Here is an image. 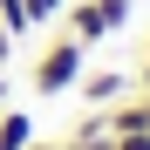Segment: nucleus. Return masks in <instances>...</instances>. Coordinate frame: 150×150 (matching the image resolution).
Here are the masks:
<instances>
[{
	"instance_id": "nucleus-3",
	"label": "nucleus",
	"mask_w": 150,
	"mask_h": 150,
	"mask_svg": "<svg viewBox=\"0 0 150 150\" xmlns=\"http://www.w3.org/2000/svg\"><path fill=\"white\" fill-rule=\"evenodd\" d=\"M75 89H82L89 103H116V96L130 89V75H116V68H103V75H82V82H75Z\"/></svg>"
},
{
	"instance_id": "nucleus-9",
	"label": "nucleus",
	"mask_w": 150,
	"mask_h": 150,
	"mask_svg": "<svg viewBox=\"0 0 150 150\" xmlns=\"http://www.w3.org/2000/svg\"><path fill=\"white\" fill-rule=\"evenodd\" d=\"M109 150H150V130H137V137H109Z\"/></svg>"
},
{
	"instance_id": "nucleus-11",
	"label": "nucleus",
	"mask_w": 150,
	"mask_h": 150,
	"mask_svg": "<svg viewBox=\"0 0 150 150\" xmlns=\"http://www.w3.org/2000/svg\"><path fill=\"white\" fill-rule=\"evenodd\" d=\"M143 89H150V48H143Z\"/></svg>"
},
{
	"instance_id": "nucleus-6",
	"label": "nucleus",
	"mask_w": 150,
	"mask_h": 150,
	"mask_svg": "<svg viewBox=\"0 0 150 150\" xmlns=\"http://www.w3.org/2000/svg\"><path fill=\"white\" fill-rule=\"evenodd\" d=\"M0 28L21 41V34H34V21H28V7H21V0H0Z\"/></svg>"
},
{
	"instance_id": "nucleus-1",
	"label": "nucleus",
	"mask_w": 150,
	"mask_h": 150,
	"mask_svg": "<svg viewBox=\"0 0 150 150\" xmlns=\"http://www.w3.org/2000/svg\"><path fill=\"white\" fill-rule=\"evenodd\" d=\"M82 62H89V48L62 34V41H48L41 48V62H34V96H68L75 82H82Z\"/></svg>"
},
{
	"instance_id": "nucleus-13",
	"label": "nucleus",
	"mask_w": 150,
	"mask_h": 150,
	"mask_svg": "<svg viewBox=\"0 0 150 150\" xmlns=\"http://www.w3.org/2000/svg\"><path fill=\"white\" fill-rule=\"evenodd\" d=\"M143 116H150V89H143Z\"/></svg>"
},
{
	"instance_id": "nucleus-4",
	"label": "nucleus",
	"mask_w": 150,
	"mask_h": 150,
	"mask_svg": "<svg viewBox=\"0 0 150 150\" xmlns=\"http://www.w3.org/2000/svg\"><path fill=\"white\" fill-rule=\"evenodd\" d=\"M28 143H34V123L21 109H0V150H28Z\"/></svg>"
},
{
	"instance_id": "nucleus-8",
	"label": "nucleus",
	"mask_w": 150,
	"mask_h": 150,
	"mask_svg": "<svg viewBox=\"0 0 150 150\" xmlns=\"http://www.w3.org/2000/svg\"><path fill=\"white\" fill-rule=\"evenodd\" d=\"M21 7H28V21H34V28H41V21H55V14L68 7V0H21Z\"/></svg>"
},
{
	"instance_id": "nucleus-7",
	"label": "nucleus",
	"mask_w": 150,
	"mask_h": 150,
	"mask_svg": "<svg viewBox=\"0 0 150 150\" xmlns=\"http://www.w3.org/2000/svg\"><path fill=\"white\" fill-rule=\"evenodd\" d=\"M96 7H103V21H109V34H116V28H130V7H137V0H96Z\"/></svg>"
},
{
	"instance_id": "nucleus-12",
	"label": "nucleus",
	"mask_w": 150,
	"mask_h": 150,
	"mask_svg": "<svg viewBox=\"0 0 150 150\" xmlns=\"http://www.w3.org/2000/svg\"><path fill=\"white\" fill-rule=\"evenodd\" d=\"M0 103H7V75H0Z\"/></svg>"
},
{
	"instance_id": "nucleus-5",
	"label": "nucleus",
	"mask_w": 150,
	"mask_h": 150,
	"mask_svg": "<svg viewBox=\"0 0 150 150\" xmlns=\"http://www.w3.org/2000/svg\"><path fill=\"white\" fill-rule=\"evenodd\" d=\"M103 130L109 137H137V130H150V116H143V103H123V109L103 116Z\"/></svg>"
},
{
	"instance_id": "nucleus-10",
	"label": "nucleus",
	"mask_w": 150,
	"mask_h": 150,
	"mask_svg": "<svg viewBox=\"0 0 150 150\" xmlns=\"http://www.w3.org/2000/svg\"><path fill=\"white\" fill-rule=\"evenodd\" d=\"M28 150H75V143H28Z\"/></svg>"
},
{
	"instance_id": "nucleus-2",
	"label": "nucleus",
	"mask_w": 150,
	"mask_h": 150,
	"mask_svg": "<svg viewBox=\"0 0 150 150\" xmlns=\"http://www.w3.org/2000/svg\"><path fill=\"white\" fill-rule=\"evenodd\" d=\"M62 14H68V34H75V41H82V48L109 34V21H103V7H96V0H68V7H62Z\"/></svg>"
}]
</instances>
